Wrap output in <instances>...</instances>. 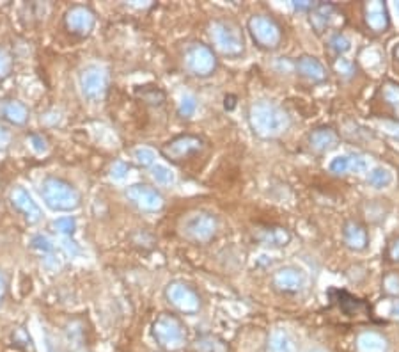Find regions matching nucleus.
<instances>
[{
  "mask_svg": "<svg viewBox=\"0 0 399 352\" xmlns=\"http://www.w3.org/2000/svg\"><path fill=\"white\" fill-rule=\"evenodd\" d=\"M247 121L254 136L265 141L279 139L291 128V116L288 111L270 100H257L250 103Z\"/></svg>",
  "mask_w": 399,
  "mask_h": 352,
  "instance_id": "f257e3e1",
  "label": "nucleus"
},
{
  "mask_svg": "<svg viewBox=\"0 0 399 352\" xmlns=\"http://www.w3.org/2000/svg\"><path fill=\"white\" fill-rule=\"evenodd\" d=\"M208 36H210L213 52L217 56L227 59H239L247 50L245 32L238 21L231 18H215L208 23Z\"/></svg>",
  "mask_w": 399,
  "mask_h": 352,
  "instance_id": "f03ea898",
  "label": "nucleus"
},
{
  "mask_svg": "<svg viewBox=\"0 0 399 352\" xmlns=\"http://www.w3.org/2000/svg\"><path fill=\"white\" fill-rule=\"evenodd\" d=\"M220 221L210 210L195 208L183 214L177 222V234L183 240L193 246H208L219 235Z\"/></svg>",
  "mask_w": 399,
  "mask_h": 352,
  "instance_id": "7ed1b4c3",
  "label": "nucleus"
},
{
  "mask_svg": "<svg viewBox=\"0 0 399 352\" xmlns=\"http://www.w3.org/2000/svg\"><path fill=\"white\" fill-rule=\"evenodd\" d=\"M39 194L43 203L50 208L52 212L72 214L82 207V194L72 182L61 176H47L39 185Z\"/></svg>",
  "mask_w": 399,
  "mask_h": 352,
  "instance_id": "20e7f679",
  "label": "nucleus"
},
{
  "mask_svg": "<svg viewBox=\"0 0 399 352\" xmlns=\"http://www.w3.org/2000/svg\"><path fill=\"white\" fill-rule=\"evenodd\" d=\"M151 335L164 352H180L186 345L185 324L173 311H164L153 320Z\"/></svg>",
  "mask_w": 399,
  "mask_h": 352,
  "instance_id": "39448f33",
  "label": "nucleus"
},
{
  "mask_svg": "<svg viewBox=\"0 0 399 352\" xmlns=\"http://www.w3.org/2000/svg\"><path fill=\"white\" fill-rule=\"evenodd\" d=\"M181 66L193 79H210L219 70V57L210 45L202 41L188 43L181 56Z\"/></svg>",
  "mask_w": 399,
  "mask_h": 352,
  "instance_id": "423d86ee",
  "label": "nucleus"
},
{
  "mask_svg": "<svg viewBox=\"0 0 399 352\" xmlns=\"http://www.w3.org/2000/svg\"><path fill=\"white\" fill-rule=\"evenodd\" d=\"M247 32L259 50L275 52L281 48L284 29L272 14L254 13L247 20Z\"/></svg>",
  "mask_w": 399,
  "mask_h": 352,
  "instance_id": "0eeeda50",
  "label": "nucleus"
},
{
  "mask_svg": "<svg viewBox=\"0 0 399 352\" xmlns=\"http://www.w3.org/2000/svg\"><path fill=\"white\" fill-rule=\"evenodd\" d=\"M165 301L181 315H197L202 310V297L188 281L173 280L164 289Z\"/></svg>",
  "mask_w": 399,
  "mask_h": 352,
  "instance_id": "6e6552de",
  "label": "nucleus"
},
{
  "mask_svg": "<svg viewBox=\"0 0 399 352\" xmlns=\"http://www.w3.org/2000/svg\"><path fill=\"white\" fill-rule=\"evenodd\" d=\"M206 143L201 136L195 134H180L174 136L173 139H169L167 143L162 145L160 153L171 164H183V162L190 161L192 157L199 155L204 149Z\"/></svg>",
  "mask_w": 399,
  "mask_h": 352,
  "instance_id": "1a4fd4ad",
  "label": "nucleus"
},
{
  "mask_svg": "<svg viewBox=\"0 0 399 352\" xmlns=\"http://www.w3.org/2000/svg\"><path fill=\"white\" fill-rule=\"evenodd\" d=\"M371 114L376 118H387L399 123V82L383 79L376 87L369 105Z\"/></svg>",
  "mask_w": 399,
  "mask_h": 352,
  "instance_id": "9d476101",
  "label": "nucleus"
},
{
  "mask_svg": "<svg viewBox=\"0 0 399 352\" xmlns=\"http://www.w3.org/2000/svg\"><path fill=\"white\" fill-rule=\"evenodd\" d=\"M110 75L100 64H89L78 73V90L80 94L87 102H100L109 91Z\"/></svg>",
  "mask_w": 399,
  "mask_h": 352,
  "instance_id": "9b49d317",
  "label": "nucleus"
},
{
  "mask_svg": "<svg viewBox=\"0 0 399 352\" xmlns=\"http://www.w3.org/2000/svg\"><path fill=\"white\" fill-rule=\"evenodd\" d=\"M63 25L67 34H72L73 38L85 39L93 34L96 27V13L87 4H73L64 13Z\"/></svg>",
  "mask_w": 399,
  "mask_h": 352,
  "instance_id": "f8f14e48",
  "label": "nucleus"
},
{
  "mask_svg": "<svg viewBox=\"0 0 399 352\" xmlns=\"http://www.w3.org/2000/svg\"><path fill=\"white\" fill-rule=\"evenodd\" d=\"M125 196L133 207L139 208L140 212L156 214L160 210H164L165 207L162 192L156 187L147 185V183H133L125 191Z\"/></svg>",
  "mask_w": 399,
  "mask_h": 352,
  "instance_id": "ddd939ff",
  "label": "nucleus"
},
{
  "mask_svg": "<svg viewBox=\"0 0 399 352\" xmlns=\"http://www.w3.org/2000/svg\"><path fill=\"white\" fill-rule=\"evenodd\" d=\"M305 281L307 278L302 269L294 267V265H284L272 274L273 290L282 296H294V293L302 292Z\"/></svg>",
  "mask_w": 399,
  "mask_h": 352,
  "instance_id": "4468645a",
  "label": "nucleus"
},
{
  "mask_svg": "<svg viewBox=\"0 0 399 352\" xmlns=\"http://www.w3.org/2000/svg\"><path fill=\"white\" fill-rule=\"evenodd\" d=\"M362 18H364V25L369 32L380 36L385 34L391 29V14L389 8L382 0H373V2H364L362 4Z\"/></svg>",
  "mask_w": 399,
  "mask_h": 352,
  "instance_id": "2eb2a0df",
  "label": "nucleus"
},
{
  "mask_svg": "<svg viewBox=\"0 0 399 352\" xmlns=\"http://www.w3.org/2000/svg\"><path fill=\"white\" fill-rule=\"evenodd\" d=\"M9 203L29 225H36V222L41 221V207L34 201V198L25 187L14 185L11 192H9Z\"/></svg>",
  "mask_w": 399,
  "mask_h": 352,
  "instance_id": "dca6fc26",
  "label": "nucleus"
},
{
  "mask_svg": "<svg viewBox=\"0 0 399 352\" xmlns=\"http://www.w3.org/2000/svg\"><path fill=\"white\" fill-rule=\"evenodd\" d=\"M341 237H343V244L346 249L353 251V253H364L369 247V229L358 219H346L343 229H341Z\"/></svg>",
  "mask_w": 399,
  "mask_h": 352,
  "instance_id": "f3484780",
  "label": "nucleus"
},
{
  "mask_svg": "<svg viewBox=\"0 0 399 352\" xmlns=\"http://www.w3.org/2000/svg\"><path fill=\"white\" fill-rule=\"evenodd\" d=\"M328 296L339 306V310L346 315V317H362V318H371L373 317V311H371L369 302H366L364 299H358V297L352 296L346 290H337L332 289L328 290Z\"/></svg>",
  "mask_w": 399,
  "mask_h": 352,
  "instance_id": "a211bd4d",
  "label": "nucleus"
},
{
  "mask_svg": "<svg viewBox=\"0 0 399 352\" xmlns=\"http://www.w3.org/2000/svg\"><path fill=\"white\" fill-rule=\"evenodd\" d=\"M341 136L339 132L334 127H328V125H321V127H316L314 130L309 132L307 136V146L311 149L314 155H325V153L332 152L339 146Z\"/></svg>",
  "mask_w": 399,
  "mask_h": 352,
  "instance_id": "6ab92c4d",
  "label": "nucleus"
},
{
  "mask_svg": "<svg viewBox=\"0 0 399 352\" xmlns=\"http://www.w3.org/2000/svg\"><path fill=\"white\" fill-rule=\"evenodd\" d=\"M294 73L312 85L325 84L328 81V72L325 64L318 57L309 56V54H303V56L294 59Z\"/></svg>",
  "mask_w": 399,
  "mask_h": 352,
  "instance_id": "aec40b11",
  "label": "nucleus"
},
{
  "mask_svg": "<svg viewBox=\"0 0 399 352\" xmlns=\"http://www.w3.org/2000/svg\"><path fill=\"white\" fill-rule=\"evenodd\" d=\"M330 173L337 174V176H346V174H364L369 169V162L366 157L357 155V153H345L339 157L332 158V162L328 164Z\"/></svg>",
  "mask_w": 399,
  "mask_h": 352,
  "instance_id": "412c9836",
  "label": "nucleus"
},
{
  "mask_svg": "<svg viewBox=\"0 0 399 352\" xmlns=\"http://www.w3.org/2000/svg\"><path fill=\"white\" fill-rule=\"evenodd\" d=\"M254 238L261 246L266 247H286L293 235L288 228L279 225H261L254 228Z\"/></svg>",
  "mask_w": 399,
  "mask_h": 352,
  "instance_id": "4be33fe9",
  "label": "nucleus"
},
{
  "mask_svg": "<svg viewBox=\"0 0 399 352\" xmlns=\"http://www.w3.org/2000/svg\"><path fill=\"white\" fill-rule=\"evenodd\" d=\"M0 119L13 127H25L30 121V111L18 98L0 100Z\"/></svg>",
  "mask_w": 399,
  "mask_h": 352,
  "instance_id": "5701e85b",
  "label": "nucleus"
},
{
  "mask_svg": "<svg viewBox=\"0 0 399 352\" xmlns=\"http://www.w3.org/2000/svg\"><path fill=\"white\" fill-rule=\"evenodd\" d=\"M334 13H336V6L332 2H316L314 9L309 13V23L316 34L321 36L328 29Z\"/></svg>",
  "mask_w": 399,
  "mask_h": 352,
  "instance_id": "b1692460",
  "label": "nucleus"
},
{
  "mask_svg": "<svg viewBox=\"0 0 399 352\" xmlns=\"http://www.w3.org/2000/svg\"><path fill=\"white\" fill-rule=\"evenodd\" d=\"M357 352H389V340L378 331H362L355 342Z\"/></svg>",
  "mask_w": 399,
  "mask_h": 352,
  "instance_id": "393cba45",
  "label": "nucleus"
},
{
  "mask_svg": "<svg viewBox=\"0 0 399 352\" xmlns=\"http://www.w3.org/2000/svg\"><path fill=\"white\" fill-rule=\"evenodd\" d=\"M266 352H296V344H294L293 336L286 329L277 327L268 335Z\"/></svg>",
  "mask_w": 399,
  "mask_h": 352,
  "instance_id": "a878e982",
  "label": "nucleus"
},
{
  "mask_svg": "<svg viewBox=\"0 0 399 352\" xmlns=\"http://www.w3.org/2000/svg\"><path fill=\"white\" fill-rule=\"evenodd\" d=\"M192 352H231L229 345L224 338L213 335V333H206L201 335L192 344Z\"/></svg>",
  "mask_w": 399,
  "mask_h": 352,
  "instance_id": "bb28decb",
  "label": "nucleus"
},
{
  "mask_svg": "<svg viewBox=\"0 0 399 352\" xmlns=\"http://www.w3.org/2000/svg\"><path fill=\"white\" fill-rule=\"evenodd\" d=\"M367 183L373 189H387L392 183V173L387 167H374L367 173Z\"/></svg>",
  "mask_w": 399,
  "mask_h": 352,
  "instance_id": "cd10ccee",
  "label": "nucleus"
},
{
  "mask_svg": "<svg viewBox=\"0 0 399 352\" xmlns=\"http://www.w3.org/2000/svg\"><path fill=\"white\" fill-rule=\"evenodd\" d=\"M327 47H328V50L332 52L334 56L337 57V59H341V56H345L346 52H348L349 48H352V43H349V39L346 38L345 34H341V32H336V34L328 38Z\"/></svg>",
  "mask_w": 399,
  "mask_h": 352,
  "instance_id": "c85d7f7f",
  "label": "nucleus"
},
{
  "mask_svg": "<svg viewBox=\"0 0 399 352\" xmlns=\"http://www.w3.org/2000/svg\"><path fill=\"white\" fill-rule=\"evenodd\" d=\"M137 94L142 98V102L149 103V105L160 107L165 102V93L162 90H158L156 85H144L142 90H137Z\"/></svg>",
  "mask_w": 399,
  "mask_h": 352,
  "instance_id": "c756f323",
  "label": "nucleus"
},
{
  "mask_svg": "<svg viewBox=\"0 0 399 352\" xmlns=\"http://www.w3.org/2000/svg\"><path fill=\"white\" fill-rule=\"evenodd\" d=\"M151 176L153 180L162 187H169L176 182V174L173 173L171 167L164 166V164H155V166L151 167Z\"/></svg>",
  "mask_w": 399,
  "mask_h": 352,
  "instance_id": "7c9ffc66",
  "label": "nucleus"
},
{
  "mask_svg": "<svg viewBox=\"0 0 399 352\" xmlns=\"http://www.w3.org/2000/svg\"><path fill=\"white\" fill-rule=\"evenodd\" d=\"M52 228L57 235H63V237H72L76 229V219L73 216H64L57 217L54 222H52Z\"/></svg>",
  "mask_w": 399,
  "mask_h": 352,
  "instance_id": "2f4dec72",
  "label": "nucleus"
},
{
  "mask_svg": "<svg viewBox=\"0 0 399 352\" xmlns=\"http://www.w3.org/2000/svg\"><path fill=\"white\" fill-rule=\"evenodd\" d=\"M29 244H30V249L38 251L39 255H43V256H52L55 253L54 242H52L48 237H45V235H34V237L30 238Z\"/></svg>",
  "mask_w": 399,
  "mask_h": 352,
  "instance_id": "473e14b6",
  "label": "nucleus"
},
{
  "mask_svg": "<svg viewBox=\"0 0 399 352\" xmlns=\"http://www.w3.org/2000/svg\"><path fill=\"white\" fill-rule=\"evenodd\" d=\"M131 157L139 167H153L156 162V153L151 148H135Z\"/></svg>",
  "mask_w": 399,
  "mask_h": 352,
  "instance_id": "72a5a7b5",
  "label": "nucleus"
},
{
  "mask_svg": "<svg viewBox=\"0 0 399 352\" xmlns=\"http://www.w3.org/2000/svg\"><path fill=\"white\" fill-rule=\"evenodd\" d=\"M13 68H14L13 56L9 54V50L4 45H0V82H4L6 79L11 76Z\"/></svg>",
  "mask_w": 399,
  "mask_h": 352,
  "instance_id": "f704fd0d",
  "label": "nucleus"
},
{
  "mask_svg": "<svg viewBox=\"0 0 399 352\" xmlns=\"http://www.w3.org/2000/svg\"><path fill=\"white\" fill-rule=\"evenodd\" d=\"M382 292L387 297H399V272H387L382 280Z\"/></svg>",
  "mask_w": 399,
  "mask_h": 352,
  "instance_id": "c9c22d12",
  "label": "nucleus"
},
{
  "mask_svg": "<svg viewBox=\"0 0 399 352\" xmlns=\"http://www.w3.org/2000/svg\"><path fill=\"white\" fill-rule=\"evenodd\" d=\"M197 109H199L197 98L193 96V94H185V96L181 98L180 107H177V114H180L181 118L188 119L197 112Z\"/></svg>",
  "mask_w": 399,
  "mask_h": 352,
  "instance_id": "e433bc0d",
  "label": "nucleus"
},
{
  "mask_svg": "<svg viewBox=\"0 0 399 352\" xmlns=\"http://www.w3.org/2000/svg\"><path fill=\"white\" fill-rule=\"evenodd\" d=\"M27 141H29L32 152L38 153V155H45V153H48V149H50L48 139L43 136V134H36V132H32V134L27 136Z\"/></svg>",
  "mask_w": 399,
  "mask_h": 352,
  "instance_id": "4c0bfd02",
  "label": "nucleus"
},
{
  "mask_svg": "<svg viewBox=\"0 0 399 352\" xmlns=\"http://www.w3.org/2000/svg\"><path fill=\"white\" fill-rule=\"evenodd\" d=\"M128 173H130V166L122 161H116L112 164V167H110V176H112L114 180H118V182L127 178Z\"/></svg>",
  "mask_w": 399,
  "mask_h": 352,
  "instance_id": "58836bf2",
  "label": "nucleus"
},
{
  "mask_svg": "<svg viewBox=\"0 0 399 352\" xmlns=\"http://www.w3.org/2000/svg\"><path fill=\"white\" fill-rule=\"evenodd\" d=\"M11 338H13L14 345H23V349H29L32 347V340H30V336L27 335L25 329H21V327H18V329H14L13 333H11Z\"/></svg>",
  "mask_w": 399,
  "mask_h": 352,
  "instance_id": "ea45409f",
  "label": "nucleus"
},
{
  "mask_svg": "<svg viewBox=\"0 0 399 352\" xmlns=\"http://www.w3.org/2000/svg\"><path fill=\"white\" fill-rule=\"evenodd\" d=\"M385 260L391 263H399V237L392 238V240L387 244Z\"/></svg>",
  "mask_w": 399,
  "mask_h": 352,
  "instance_id": "a19ab883",
  "label": "nucleus"
},
{
  "mask_svg": "<svg viewBox=\"0 0 399 352\" xmlns=\"http://www.w3.org/2000/svg\"><path fill=\"white\" fill-rule=\"evenodd\" d=\"M291 6H293L294 11L309 14L312 9H314L316 2H311V0H293V2H291Z\"/></svg>",
  "mask_w": 399,
  "mask_h": 352,
  "instance_id": "79ce46f5",
  "label": "nucleus"
},
{
  "mask_svg": "<svg viewBox=\"0 0 399 352\" xmlns=\"http://www.w3.org/2000/svg\"><path fill=\"white\" fill-rule=\"evenodd\" d=\"M11 139H13V136H11V130H9L6 125L0 123V152H4V149L9 148V145H11Z\"/></svg>",
  "mask_w": 399,
  "mask_h": 352,
  "instance_id": "37998d69",
  "label": "nucleus"
},
{
  "mask_svg": "<svg viewBox=\"0 0 399 352\" xmlns=\"http://www.w3.org/2000/svg\"><path fill=\"white\" fill-rule=\"evenodd\" d=\"M6 292H8V280H6V274L0 271V306L6 299Z\"/></svg>",
  "mask_w": 399,
  "mask_h": 352,
  "instance_id": "c03bdc74",
  "label": "nucleus"
},
{
  "mask_svg": "<svg viewBox=\"0 0 399 352\" xmlns=\"http://www.w3.org/2000/svg\"><path fill=\"white\" fill-rule=\"evenodd\" d=\"M235 100H236V98L233 96V94H229V96L224 98V107H226L227 111H233V109H235V107H236Z\"/></svg>",
  "mask_w": 399,
  "mask_h": 352,
  "instance_id": "a18cd8bd",
  "label": "nucleus"
},
{
  "mask_svg": "<svg viewBox=\"0 0 399 352\" xmlns=\"http://www.w3.org/2000/svg\"><path fill=\"white\" fill-rule=\"evenodd\" d=\"M392 59H394L396 66H399V43H396L394 48H392Z\"/></svg>",
  "mask_w": 399,
  "mask_h": 352,
  "instance_id": "49530a36",
  "label": "nucleus"
},
{
  "mask_svg": "<svg viewBox=\"0 0 399 352\" xmlns=\"http://www.w3.org/2000/svg\"><path fill=\"white\" fill-rule=\"evenodd\" d=\"M392 311H394V315H396V317H399V301L396 302V304H394V308H392Z\"/></svg>",
  "mask_w": 399,
  "mask_h": 352,
  "instance_id": "de8ad7c7",
  "label": "nucleus"
},
{
  "mask_svg": "<svg viewBox=\"0 0 399 352\" xmlns=\"http://www.w3.org/2000/svg\"><path fill=\"white\" fill-rule=\"evenodd\" d=\"M311 352H327V351H323V349H314V351H311Z\"/></svg>",
  "mask_w": 399,
  "mask_h": 352,
  "instance_id": "09e8293b",
  "label": "nucleus"
},
{
  "mask_svg": "<svg viewBox=\"0 0 399 352\" xmlns=\"http://www.w3.org/2000/svg\"><path fill=\"white\" fill-rule=\"evenodd\" d=\"M396 9H398V13H399V2H396Z\"/></svg>",
  "mask_w": 399,
  "mask_h": 352,
  "instance_id": "8fccbe9b",
  "label": "nucleus"
}]
</instances>
